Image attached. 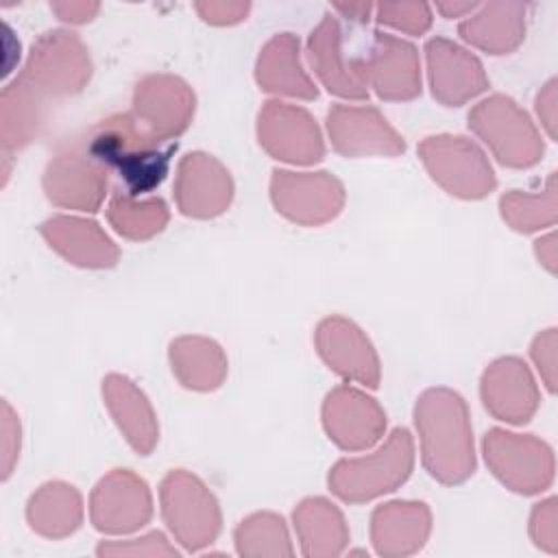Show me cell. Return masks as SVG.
Listing matches in <instances>:
<instances>
[{
  "mask_svg": "<svg viewBox=\"0 0 558 558\" xmlns=\"http://www.w3.org/2000/svg\"><path fill=\"white\" fill-rule=\"evenodd\" d=\"M44 122V102L17 78L2 89V146L4 150L26 146Z\"/></svg>",
  "mask_w": 558,
  "mask_h": 558,
  "instance_id": "cell-31",
  "label": "cell"
},
{
  "mask_svg": "<svg viewBox=\"0 0 558 558\" xmlns=\"http://www.w3.org/2000/svg\"><path fill=\"white\" fill-rule=\"evenodd\" d=\"M368 87L384 100H410L421 94V61L416 48L390 33H375L362 57Z\"/></svg>",
  "mask_w": 558,
  "mask_h": 558,
  "instance_id": "cell-18",
  "label": "cell"
},
{
  "mask_svg": "<svg viewBox=\"0 0 558 558\" xmlns=\"http://www.w3.org/2000/svg\"><path fill=\"white\" fill-rule=\"evenodd\" d=\"M194 9L198 11V15L216 26H229L235 22H242L246 17V13L251 11L248 2H196Z\"/></svg>",
  "mask_w": 558,
  "mask_h": 558,
  "instance_id": "cell-38",
  "label": "cell"
},
{
  "mask_svg": "<svg viewBox=\"0 0 558 558\" xmlns=\"http://www.w3.org/2000/svg\"><path fill=\"white\" fill-rule=\"evenodd\" d=\"M484 408L499 421L527 423L541 401L538 386L527 364L519 357H499L486 366L480 384Z\"/></svg>",
  "mask_w": 558,
  "mask_h": 558,
  "instance_id": "cell-21",
  "label": "cell"
},
{
  "mask_svg": "<svg viewBox=\"0 0 558 558\" xmlns=\"http://www.w3.org/2000/svg\"><path fill=\"white\" fill-rule=\"evenodd\" d=\"M161 514L172 536L190 551H196L220 532V508L214 493L194 473L170 471L161 486Z\"/></svg>",
  "mask_w": 558,
  "mask_h": 558,
  "instance_id": "cell-6",
  "label": "cell"
},
{
  "mask_svg": "<svg viewBox=\"0 0 558 558\" xmlns=\"http://www.w3.org/2000/svg\"><path fill=\"white\" fill-rule=\"evenodd\" d=\"M257 140L270 157L296 166L316 163L325 155L316 120L305 109L281 100H268L259 109Z\"/></svg>",
  "mask_w": 558,
  "mask_h": 558,
  "instance_id": "cell-11",
  "label": "cell"
},
{
  "mask_svg": "<svg viewBox=\"0 0 558 558\" xmlns=\"http://www.w3.org/2000/svg\"><path fill=\"white\" fill-rule=\"evenodd\" d=\"M50 9L59 15V20L63 22H72V24H83L89 22L100 4L98 2H52Z\"/></svg>",
  "mask_w": 558,
  "mask_h": 558,
  "instance_id": "cell-41",
  "label": "cell"
},
{
  "mask_svg": "<svg viewBox=\"0 0 558 558\" xmlns=\"http://www.w3.org/2000/svg\"><path fill=\"white\" fill-rule=\"evenodd\" d=\"M98 556H177V549L161 532H150L131 541H107L96 549Z\"/></svg>",
  "mask_w": 558,
  "mask_h": 558,
  "instance_id": "cell-35",
  "label": "cell"
},
{
  "mask_svg": "<svg viewBox=\"0 0 558 558\" xmlns=\"http://www.w3.org/2000/svg\"><path fill=\"white\" fill-rule=\"evenodd\" d=\"M170 364L174 377L190 390H216L227 377L225 351L203 336H181L172 340Z\"/></svg>",
  "mask_w": 558,
  "mask_h": 558,
  "instance_id": "cell-28",
  "label": "cell"
},
{
  "mask_svg": "<svg viewBox=\"0 0 558 558\" xmlns=\"http://www.w3.org/2000/svg\"><path fill=\"white\" fill-rule=\"evenodd\" d=\"M436 9L445 17H464V15L473 13L477 9V4L475 2H438Z\"/></svg>",
  "mask_w": 558,
  "mask_h": 558,
  "instance_id": "cell-44",
  "label": "cell"
},
{
  "mask_svg": "<svg viewBox=\"0 0 558 558\" xmlns=\"http://www.w3.org/2000/svg\"><path fill=\"white\" fill-rule=\"evenodd\" d=\"M333 9H336L338 13H342L344 17L353 20V22H366V20H368V15L375 11V7H373V4H368V2H349V4L336 2V4H333Z\"/></svg>",
  "mask_w": 558,
  "mask_h": 558,
  "instance_id": "cell-43",
  "label": "cell"
},
{
  "mask_svg": "<svg viewBox=\"0 0 558 558\" xmlns=\"http://www.w3.org/2000/svg\"><path fill=\"white\" fill-rule=\"evenodd\" d=\"M323 425L338 447L360 451L384 436L386 412L364 390L342 384L325 397Z\"/></svg>",
  "mask_w": 558,
  "mask_h": 558,
  "instance_id": "cell-14",
  "label": "cell"
},
{
  "mask_svg": "<svg viewBox=\"0 0 558 558\" xmlns=\"http://www.w3.org/2000/svg\"><path fill=\"white\" fill-rule=\"evenodd\" d=\"M429 177L458 198H484L497 185L484 150L462 135H432L418 144Z\"/></svg>",
  "mask_w": 558,
  "mask_h": 558,
  "instance_id": "cell-7",
  "label": "cell"
},
{
  "mask_svg": "<svg viewBox=\"0 0 558 558\" xmlns=\"http://www.w3.org/2000/svg\"><path fill=\"white\" fill-rule=\"evenodd\" d=\"M327 131L333 148L344 157H392L403 153V137L375 107L333 105L327 113Z\"/></svg>",
  "mask_w": 558,
  "mask_h": 558,
  "instance_id": "cell-15",
  "label": "cell"
},
{
  "mask_svg": "<svg viewBox=\"0 0 558 558\" xmlns=\"http://www.w3.org/2000/svg\"><path fill=\"white\" fill-rule=\"evenodd\" d=\"M501 218L523 233L547 229L556 222V172H549L538 192L512 190L499 201Z\"/></svg>",
  "mask_w": 558,
  "mask_h": 558,
  "instance_id": "cell-32",
  "label": "cell"
},
{
  "mask_svg": "<svg viewBox=\"0 0 558 558\" xmlns=\"http://www.w3.org/2000/svg\"><path fill=\"white\" fill-rule=\"evenodd\" d=\"M83 140L87 153L109 172L116 170L133 196L155 190L166 179L177 150V144L146 131L131 111L98 122Z\"/></svg>",
  "mask_w": 558,
  "mask_h": 558,
  "instance_id": "cell-2",
  "label": "cell"
},
{
  "mask_svg": "<svg viewBox=\"0 0 558 558\" xmlns=\"http://www.w3.org/2000/svg\"><path fill=\"white\" fill-rule=\"evenodd\" d=\"M26 517L31 527L41 536L63 538L81 525L83 501L74 486L63 482H48L37 493H33Z\"/></svg>",
  "mask_w": 558,
  "mask_h": 558,
  "instance_id": "cell-29",
  "label": "cell"
},
{
  "mask_svg": "<svg viewBox=\"0 0 558 558\" xmlns=\"http://www.w3.org/2000/svg\"><path fill=\"white\" fill-rule=\"evenodd\" d=\"M558 510L556 497H547L534 506L530 514V536L536 547L556 554L558 551Z\"/></svg>",
  "mask_w": 558,
  "mask_h": 558,
  "instance_id": "cell-36",
  "label": "cell"
},
{
  "mask_svg": "<svg viewBox=\"0 0 558 558\" xmlns=\"http://www.w3.org/2000/svg\"><path fill=\"white\" fill-rule=\"evenodd\" d=\"M44 240L70 264L83 268H111L120 251L98 222L76 216H54L39 227Z\"/></svg>",
  "mask_w": 558,
  "mask_h": 558,
  "instance_id": "cell-22",
  "label": "cell"
},
{
  "mask_svg": "<svg viewBox=\"0 0 558 558\" xmlns=\"http://www.w3.org/2000/svg\"><path fill=\"white\" fill-rule=\"evenodd\" d=\"M484 460L504 486L521 495L543 493L554 482V451L532 434L490 429L484 436Z\"/></svg>",
  "mask_w": 558,
  "mask_h": 558,
  "instance_id": "cell-8",
  "label": "cell"
},
{
  "mask_svg": "<svg viewBox=\"0 0 558 558\" xmlns=\"http://www.w3.org/2000/svg\"><path fill=\"white\" fill-rule=\"evenodd\" d=\"M375 15L379 24H386L408 35H423L432 26V9L423 2L377 4Z\"/></svg>",
  "mask_w": 558,
  "mask_h": 558,
  "instance_id": "cell-34",
  "label": "cell"
},
{
  "mask_svg": "<svg viewBox=\"0 0 558 558\" xmlns=\"http://www.w3.org/2000/svg\"><path fill=\"white\" fill-rule=\"evenodd\" d=\"M4 414H2V473L4 477L11 473V464H13V458L17 453V447L11 445L13 440H20V425L17 421L13 418V412L9 408V403L2 405Z\"/></svg>",
  "mask_w": 558,
  "mask_h": 558,
  "instance_id": "cell-40",
  "label": "cell"
},
{
  "mask_svg": "<svg viewBox=\"0 0 558 558\" xmlns=\"http://www.w3.org/2000/svg\"><path fill=\"white\" fill-rule=\"evenodd\" d=\"M255 78L264 92L312 100L318 96L314 81L301 65L299 39L292 33H279L262 48L255 63Z\"/></svg>",
  "mask_w": 558,
  "mask_h": 558,
  "instance_id": "cell-25",
  "label": "cell"
},
{
  "mask_svg": "<svg viewBox=\"0 0 558 558\" xmlns=\"http://www.w3.org/2000/svg\"><path fill=\"white\" fill-rule=\"evenodd\" d=\"M294 530L305 556L327 558L342 554L349 527L342 512L323 497H307L294 508Z\"/></svg>",
  "mask_w": 558,
  "mask_h": 558,
  "instance_id": "cell-27",
  "label": "cell"
},
{
  "mask_svg": "<svg viewBox=\"0 0 558 558\" xmlns=\"http://www.w3.org/2000/svg\"><path fill=\"white\" fill-rule=\"evenodd\" d=\"M316 349L325 364L344 377L368 388L379 386V360L366 333L344 316H329L316 327Z\"/></svg>",
  "mask_w": 558,
  "mask_h": 558,
  "instance_id": "cell-16",
  "label": "cell"
},
{
  "mask_svg": "<svg viewBox=\"0 0 558 558\" xmlns=\"http://www.w3.org/2000/svg\"><path fill=\"white\" fill-rule=\"evenodd\" d=\"M534 253H536L541 266H545L549 272H556V259H558L556 233H547L541 240H536L534 242Z\"/></svg>",
  "mask_w": 558,
  "mask_h": 558,
  "instance_id": "cell-42",
  "label": "cell"
},
{
  "mask_svg": "<svg viewBox=\"0 0 558 558\" xmlns=\"http://www.w3.org/2000/svg\"><path fill=\"white\" fill-rule=\"evenodd\" d=\"M558 83L556 78L547 81L538 96H536V116L545 129V133L549 135V140H556V111H558Z\"/></svg>",
  "mask_w": 558,
  "mask_h": 558,
  "instance_id": "cell-39",
  "label": "cell"
},
{
  "mask_svg": "<svg viewBox=\"0 0 558 558\" xmlns=\"http://www.w3.org/2000/svg\"><path fill=\"white\" fill-rule=\"evenodd\" d=\"M469 126L504 166L530 168L545 153L541 133L530 116L504 94L480 100L469 111Z\"/></svg>",
  "mask_w": 558,
  "mask_h": 558,
  "instance_id": "cell-5",
  "label": "cell"
},
{
  "mask_svg": "<svg viewBox=\"0 0 558 558\" xmlns=\"http://www.w3.org/2000/svg\"><path fill=\"white\" fill-rule=\"evenodd\" d=\"M109 225L129 240H148L168 225V207L163 198H137L129 192H116L107 207Z\"/></svg>",
  "mask_w": 558,
  "mask_h": 558,
  "instance_id": "cell-30",
  "label": "cell"
},
{
  "mask_svg": "<svg viewBox=\"0 0 558 558\" xmlns=\"http://www.w3.org/2000/svg\"><path fill=\"white\" fill-rule=\"evenodd\" d=\"M425 57L432 94L447 107L464 105L488 87L480 59L451 39H429L425 46Z\"/></svg>",
  "mask_w": 558,
  "mask_h": 558,
  "instance_id": "cell-20",
  "label": "cell"
},
{
  "mask_svg": "<svg viewBox=\"0 0 558 558\" xmlns=\"http://www.w3.org/2000/svg\"><path fill=\"white\" fill-rule=\"evenodd\" d=\"M107 185L109 170L87 153L85 140L59 148L44 172L46 196L68 209L96 211L105 201Z\"/></svg>",
  "mask_w": 558,
  "mask_h": 558,
  "instance_id": "cell-9",
  "label": "cell"
},
{
  "mask_svg": "<svg viewBox=\"0 0 558 558\" xmlns=\"http://www.w3.org/2000/svg\"><path fill=\"white\" fill-rule=\"evenodd\" d=\"M153 497L142 477L129 469L109 471L92 490L89 519L107 534H129L150 521Z\"/></svg>",
  "mask_w": 558,
  "mask_h": 558,
  "instance_id": "cell-12",
  "label": "cell"
},
{
  "mask_svg": "<svg viewBox=\"0 0 558 558\" xmlns=\"http://www.w3.org/2000/svg\"><path fill=\"white\" fill-rule=\"evenodd\" d=\"M556 349H558V331L556 327H549L545 331H541L534 342H532V360H534V366L545 384V388L549 392H556Z\"/></svg>",
  "mask_w": 558,
  "mask_h": 558,
  "instance_id": "cell-37",
  "label": "cell"
},
{
  "mask_svg": "<svg viewBox=\"0 0 558 558\" xmlns=\"http://www.w3.org/2000/svg\"><path fill=\"white\" fill-rule=\"evenodd\" d=\"M414 466V442L408 429L397 427L368 456L338 460L329 471V488L349 504H362L401 486Z\"/></svg>",
  "mask_w": 558,
  "mask_h": 558,
  "instance_id": "cell-3",
  "label": "cell"
},
{
  "mask_svg": "<svg viewBox=\"0 0 558 558\" xmlns=\"http://www.w3.org/2000/svg\"><path fill=\"white\" fill-rule=\"evenodd\" d=\"M432 530V514L423 501H390L371 517V541L388 558L418 551Z\"/></svg>",
  "mask_w": 558,
  "mask_h": 558,
  "instance_id": "cell-23",
  "label": "cell"
},
{
  "mask_svg": "<svg viewBox=\"0 0 558 558\" xmlns=\"http://www.w3.org/2000/svg\"><path fill=\"white\" fill-rule=\"evenodd\" d=\"M174 198L181 214L190 218L220 216L233 198L229 170L207 153H190L177 166Z\"/></svg>",
  "mask_w": 558,
  "mask_h": 558,
  "instance_id": "cell-17",
  "label": "cell"
},
{
  "mask_svg": "<svg viewBox=\"0 0 558 558\" xmlns=\"http://www.w3.org/2000/svg\"><path fill=\"white\" fill-rule=\"evenodd\" d=\"M131 116L163 142L181 135L194 118L192 87L172 74H148L133 92Z\"/></svg>",
  "mask_w": 558,
  "mask_h": 558,
  "instance_id": "cell-13",
  "label": "cell"
},
{
  "mask_svg": "<svg viewBox=\"0 0 558 558\" xmlns=\"http://www.w3.org/2000/svg\"><path fill=\"white\" fill-rule=\"evenodd\" d=\"M235 547L242 556H290L286 523L275 512H255L235 527Z\"/></svg>",
  "mask_w": 558,
  "mask_h": 558,
  "instance_id": "cell-33",
  "label": "cell"
},
{
  "mask_svg": "<svg viewBox=\"0 0 558 558\" xmlns=\"http://www.w3.org/2000/svg\"><path fill=\"white\" fill-rule=\"evenodd\" d=\"M460 35L471 46L488 54L512 52L525 37V4L521 2H488L477 4L460 26Z\"/></svg>",
  "mask_w": 558,
  "mask_h": 558,
  "instance_id": "cell-26",
  "label": "cell"
},
{
  "mask_svg": "<svg viewBox=\"0 0 558 558\" xmlns=\"http://www.w3.org/2000/svg\"><path fill=\"white\" fill-rule=\"evenodd\" d=\"M275 209L288 220L316 227L333 220L344 205V187L329 172L275 170L270 179Z\"/></svg>",
  "mask_w": 558,
  "mask_h": 558,
  "instance_id": "cell-10",
  "label": "cell"
},
{
  "mask_svg": "<svg viewBox=\"0 0 558 558\" xmlns=\"http://www.w3.org/2000/svg\"><path fill=\"white\" fill-rule=\"evenodd\" d=\"M102 399L133 451L148 456L157 445L159 425L146 395L129 377L111 373L102 379Z\"/></svg>",
  "mask_w": 558,
  "mask_h": 558,
  "instance_id": "cell-24",
  "label": "cell"
},
{
  "mask_svg": "<svg viewBox=\"0 0 558 558\" xmlns=\"http://www.w3.org/2000/svg\"><path fill=\"white\" fill-rule=\"evenodd\" d=\"M92 76L87 48L72 31L44 33L28 54L17 81L31 89L44 105L48 98H65L78 94Z\"/></svg>",
  "mask_w": 558,
  "mask_h": 558,
  "instance_id": "cell-4",
  "label": "cell"
},
{
  "mask_svg": "<svg viewBox=\"0 0 558 558\" xmlns=\"http://www.w3.org/2000/svg\"><path fill=\"white\" fill-rule=\"evenodd\" d=\"M310 63L320 83L336 96L362 100L368 96V83L362 59H349L340 22L325 13L307 39Z\"/></svg>",
  "mask_w": 558,
  "mask_h": 558,
  "instance_id": "cell-19",
  "label": "cell"
},
{
  "mask_svg": "<svg viewBox=\"0 0 558 558\" xmlns=\"http://www.w3.org/2000/svg\"><path fill=\"white\" fill-rule=\"evenodd\" d=\"M414 423L429 475L460 484L475 471L473 429L464 399L449 388H429L416 399Z\"/></svg>",
  "mask_w": 558,
  "mask_h": 558,
  "instance_id": "cell-1",
  "label": "cell"
}]
</instances>
